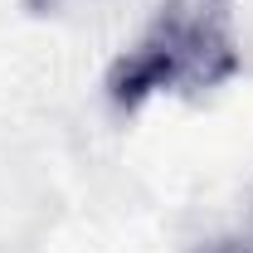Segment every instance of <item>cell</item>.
Instances as JSON below:
<instances>
[{
	"label": "cell",
	"instance_id": "cell-2",
	"mask_svg": "<svg viewBox=\"0 0 253 253\" xmlns=\"http://www.w3.org/2000/svg\"><path fill=\"white\" fill-rule=\"evenodd\" d=\"M200 253H253V224L234 229V234H219V239H210Z\"/></svg>",
	"mask_w": 253,
	"mask_h": 253
},
{
	"label": "cell",
	"instance_id": "cell-3",
	"mask_svg": "<svg viewBox=\"0 0 253 253\" xmlns=\"http://www.w3.org/2000/svg\"><path fill=\"white\" fill-rule=\"evenodd\" d=\"M59 5H68V0H30V10H59Z\"/></svg>",
	"mask_w": 253,
	"mask_h": 253
},
{
	"label": "cell",
	"instance_id": "cell-1",
	"mask_svg": "<svg viewBox=\"0 0 253 253\" xmlns=\"http://www.w3.org/2000/svg\"><path fill=\"white\" fill-rule=\"evenodd\" d=\"M244 73L234 0H156L141 30L107 63L112 112H141L156 97H210Z\"/></svg>",
	"mask_w": 253,
	"mask_h": 253
}]
</instances>
